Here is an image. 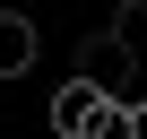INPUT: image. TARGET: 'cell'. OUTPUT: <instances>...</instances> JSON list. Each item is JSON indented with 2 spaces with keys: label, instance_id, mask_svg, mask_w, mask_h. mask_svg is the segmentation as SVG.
<instances>
[{
  "label": "cell",
  "instance_id": "obj_2",
  "mask_svg": "<svg viewBox=\"0 0 147 139\" xmlns=\"http://www.w3.org/2000/svg\"><path fill=\"white\" fill-rule=\"evenodd\" d=\"M95 113H104V87L69 70V78L52 87V139H87V122H95Z\"/></svg>",
  "mask_w": 147,
  "mask_h": 139
},
{
  "label": "cell",
  "instance_id": "obj_5",
  "mask_svg": "<svg viewBox=\"0 0 147 139\" xmlns=\"http://www.w3.org/2000/svg\"><path fill=\"white\" fill-rule=\"evenodd\" d=\"M121 9H147V0H121Z\"/></svg>",
  "mask_w": 147,
  "mask_h": 139
},
{
  "label": "cell",
  "instance_id": "obj_4",
  "mask_svg": "<svg viewBox=\"0 0 147 139\" xmlns=\"http://www.w3.org/2000/svg\"><path fill=\"white\" fill-rule=\"evenodd\" d=\"M147 130V104H121V96H104V113L87 122V139H138Z\"/></svg>",
  "mask_w": 147,
  "mask_h": 139
},
{
  "label": "cell",
  "instance_id": "obj_1",
  "mask_svg": "<svg viewBox=\"0 0 147 139\" xmlns=\"http://www.w3.org/2000/svg\"><path fill=\"white\" fill-rule=\"evenodd\" d=\"M78 78H95V87L121 96V104H147V61H138L130 35H87V44H78Z\"/></svg>",
  "mask_w": 147,
  "mask_h": 139
},
{
  "label": "cell",
  "instance_id": "obj_3",
  "mask_svg": "<svg viewBox=\"0 0 147 139\" xmlns=\"http://www.w3.org/2000/svg\"><path fill=\"white\" fill-rule=\"evenodd\" d=\"M35 52H43L35 18H26V9H0V78H26V70H35Z\"/></svg>",
  "mask_w": 147,
  "mask_h": 139
}]
</instances>
